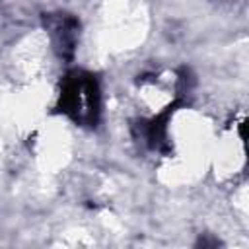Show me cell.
Instances as JSON below:
<instances>
[{
  "label": "cell",
  "instance_id": "cell-2",
  "mask_svg": "<svg viewBox=\"0 0 249 249\" xmlns=\"http://www.w3.org/2000/svg\"><path fill=\"white\" fill-rule=\"evenodd\" d=\"M49 29L54 35L56 47L60 49L62 56H70L74 51L76 43V33H78V21L72 16H56L49 19Z\"/></svg>",
  "mask_w": 249,
  "mask_h": 249
},
{
  "label": "cell",
  "instance_id": "cell-1",
  "mask_svg": "<svg viewBox=\"0 0 249 249\" xmlns=\"http://www.w3.org/2000/svg\"><path fill=\"white\" fill-rule=\"evenodd\" d=\"M56 109L80 126H95L99 119V84L95 76L84 70L66 74Z\"/></svg>",
  "mask_w": 249,
  "mask_h": 249
}]
</instances>
